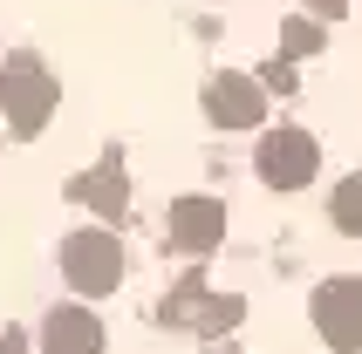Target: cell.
Instances as JSON below:
<instances>
[{
  "mask_svg": "<svg viewBox=\"0 0 362 354\" xmlns=\"http://www.w3.org/2000/svg\"><path fill=\"white\" fill-rule=\"evenodd\" d=\"M219 116H253V96H226V82H219Z\"/></svg>",
  "mask_w": 362,
  "mask_h": 354,
  "instance_id": "277c9868",
  "label": "cell"
},
{
  "mask_svg": "<svg viewBox=\"0 0 362 354\" xmlns=\"http://www.w3.org/2000/svg\"><path fill=\"white\" fill-rule=\"evenodd\" d=\"M328 218H335L342 232L362 238V177H342V184H335V197H328Z\"/></svg>",
  "mask_w": 362,
  "mask_h": 354,
  "instance_id": "3957f363",
  "label": "cell"
},
{
  "mask_svg": "<svg viewBox=\"0 0 362 354\" xmlns=\"http://www.w3.org/2000/svg\"><path fill=\"white\" fill-rule=\"evenodd\" d=\"M260 171H267V184H308V171H315V143H308L301 130H281V137L267 143Z\"/></svg>",
  "mask_w": 362,
  "mask_h": 354,
  "instance_id": "7a4b0ae2",
  "label": "cell"
},
{
  "mask_svg": "<svg viewBox=\"0 0 362 354\" xmlns=\"http://www.w3.org/2000/svg\"><path fill=\"white\" fill-rule=\"evenodd\" d=\"M315 327L335 354H362V279H328L315 293Z\"/></svg>",
  "mask_w": 362,
  "mask_h": 354,
  "instance_id": "6da1fadb",
  "label": "cell"
}]
</instances>
